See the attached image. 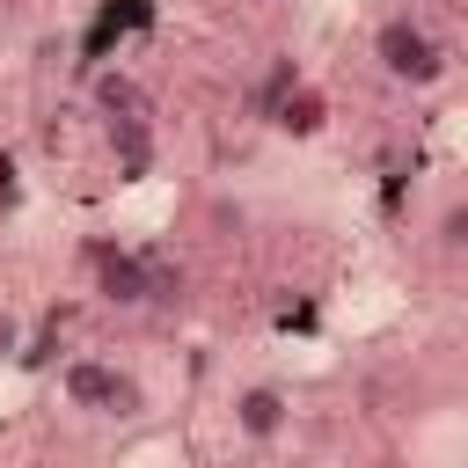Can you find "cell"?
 <instances>
[{
	"mask_svg": "<svg viewBox=\"0 0 468 468\" xmlns=\"http://www.w3.org/2000/svg\"><path fill=\"white\" fill-rule=\"evenodd\" d=\"M431 241H439V256H461L468 249V205L453 197L446 212H439V227H431Z\"/></svg>",
	"mask_w": 468,
	"mask_h": 468,
	"instance_id": "8",
	"label": "cell"
},
{
	"mask_svg": "<svg viewBox=\"0 0 468 468\" xmlns=\"http://www.w3.org/2000/svg\"><path fill=\"white\" fill-rule=\"evenodd\" d=\"M58 402H66L73 417H110V424H124V417L146 410V388H139L117 358H66V373H58Z\"/></svg>",
	"mask_w": 468,
	"mask_h": 468,
	"instance_id": "2",
	"label": "cell"
},
{
	"mask_svg": "<svg viewBox=\"0 0 468 468\" xmlns=\"http://www.w3.org/2000/svg\"><path fill=\"white\" fill-rule=\"evenodd\" d=\"M263 110H271V124H278L285 139H322V132H329V95H322L314 80H285Z\"/></svg>",
	"mask_w": 468,
	"mask_h": 468,
	"instance_id": "5",
	"label": "cell"
},
{
	"mask_svg": "<svg viewBox=\"0 0 468 468\" xmlns=\"http://www.w3.org/2000/svg\"><path fill=\"white\" fill-rule=\"evenodd\" d=\"M227 417H234V439L271 446V439H285V424H292V388H278V380H249V388H234Z\"/></svg>",
	"mask_w": 468,
	"mask_h": 468,
	"instance_id": "4",
	"label": "cell"
},
{
	"mask_svg": "<svg viewBox=\"0 0 468 468\" xmlns=\"http://www.w3.org/2000/svg\"><path fill=\"white\" fill-rule=\"evenodd\" d=\"M373 66H380L395 88L424 95V88L446 80V44H439L417 15H380V29H373Z\"/></svg>",
	"mask_w": 468,
	"mask_h": 468,
	"instance_id": "1",
	"label": "cell"
},
{
	"mask_svg": "<svg viewBox=\"0 0 468 468\" xmlns=\"http://www.w3.org/2000/svg\"><path fill=\"white\" fill-rule=\"evenodd\" d=\"M88 285H95V300L117 307V314L154 307V271H146V256H132V249H117V241H88Z\"/></svg>",
	"mask_w": 468,
	"mask_h": 468,
	"instance_id": "3",
	"label": "cell"
},
{
	"mask_svg": "<svg viewBox=\"0 0 468 468\" xmlns=\"http://www.w3.org/2000/svg\"><path fill=\"white\" fill-rule=\"evenodd\" d=\"M110 154H117V176H146V168H154V132H146V117H110Z\"/></svg>",
	"mask_w": 468,
	"mask_h": 468,
	"instance_id": "7",
	"label": "cell"
},
{
	"mask_svg": "<svg viewBox=\"0 0 468 468\" xmlns=\"http://www.w3.org/2000/svg\"><path fill=\"white\" fill-rule=\"evenodd\" d=\"M88 95H95L102 117H154V95H146L139 73H124V66H102V73L88 80Z\"/></svg>",
	"mask_w": 468,
	"mask_h": 468,
	"instance_id": "6",
	"label": "cell"
}]
</instances>
